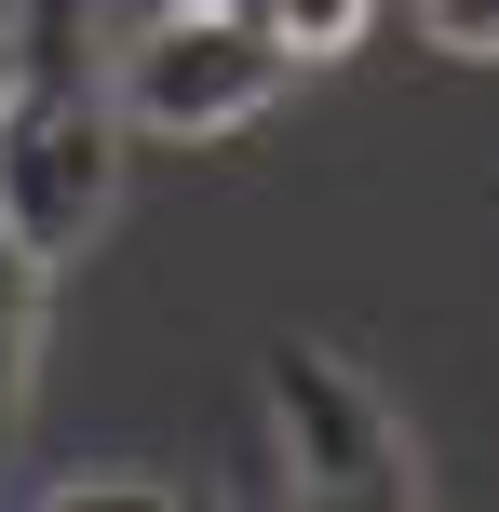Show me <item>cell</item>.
Returning <instances> with one entry per match:
<instances>
[{"mask_svg": "<svg viewBox=\"0 0 499 512\" xmlns=\"http://www.w3.org/2000/svg\"><path fill=\"white\" fill-rule=\"evenodd\" d=\"M108 216V95H95V0H27L14 95H0V230L68 256Z\"/></svg>", "mask_w": 499, "mask_h": 512, "instance_id": "cell-1", "label": "cell"}, {"mask_svg": "<svg viewBox=\"0 0 499 512\" xmlns=\"http://www.w3.org/2000/svg\"><path fill=\"white\" fill-rule=\"evenodd\" d=\"M297 81V41L270 14H203V0H189V14H162L149 41H135V122L149 135H216V122H243V108H270Z\"/></svg>", "mask_w": 499, "mask_h": 512, "instance_id": "cell-2", "label": "cell"}, {"mask_svg": "<svg viewBox=\"0 0 499 512\" xmlns=\"http://www.w3.org/2000/svg\"><path fill=\"white\" fill-rule=\"evenodd\" d=\"M270 405H284L297 499H351V512H405V499H419V472H405L392 418H378L324 351H297V337H284V351H270Z\"/></svg>", "mask_w": 499, "mask_h": 512, "instance_id": "cell-3", "label": "cell"}, {"mask_svg": "<svg viewBox=\"0 0 499 512\" xmlns=\"http://www.w3.org/2000/svg\"><path fill=\"white\" fill-rule=\"evenodd\" d=\"M27 297H41V256L0 230V445H14V378H27Z\"/></svg>", "mask_w": 499, "mask_h": 512, "instance_id": "cell-4", "label": "cell"}, {"mask_svg": "<svg viewBox=\"0 0 499 512\" xmlns=\"http://www.w3.org/2000/svg\"><path fill=\"white\" fill-rule=\"evenodd\" d=\"M257 14H270V27H284V41H297V54H311V41H324V54H338V41H351V27H365V0H257Z\"/></svg>", "mask_w": 499, "mask_h": 512, "instance_id": "cell-5", "label": "cell"}, {"mask_svg": "<svg viewBox=\"0 0 499 512\" xmlns=\"http://www.w3.org/2000/svg\"><path fill=\"white\" fill-rule=\"evenodd\" d=\"M432 41H459V54H486V41H499V0H432Z\"/></svg>", "mask_w": 499, "mask_h": 512, "instance_id": "cell-6", "label": "cell"}, {"mask_svg": "<svg viewBox=\"0 0 499 512\" xmlns=\"http://www.w3.org/2000/svg\"><path fill=\"white\" fill-rule=\"evenodd\" d=\"M162 14H189V0H135V27H162ZM203 14H257V0H203Z\"/></svg>", "mask_w": 499, "mask_h": 512, "instance_id": "cell-7", "label": "cell"}, {"mask_svg": "<svg viewBox=\"0 0 499 512\" xmlns=\"http://www.w3.org/2000/svg\"><path fill=\"white\" fill-rule=\"evenodd\" d=\"M0 95H14V68H0Z\"/></svg>", "mask_w": 499, "mask_h": 512, "instance_id": "cell-8", "label": "cell"}]
</instances>
